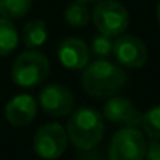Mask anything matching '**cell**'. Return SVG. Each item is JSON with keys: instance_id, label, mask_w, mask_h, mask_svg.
<instances>
[{"instance_id": "cell-5", "label": "cell", "mask_w": 160, "mask_h": 160, "mask_svg": "<svg viewBox=\"0 0 160 160\" xmlns=\"http://www.w3.org/2000/svg\"><path fill=\"white\" fill-rule=\"evenodd\" d=\"M146 141L135 127H124L116 132L108 146L110 160H144Z\"/></svg>"}, {"instance_id": "cell-9", "label": "cell", "mask_w": 160, "mask_h": 160, "mask_svg": "<svg viewBox=\"0 0 160 160\" xmlns=\"http://www.w3.org/2000/svg\"><path fill=\"white\" fill-rule=\"evenodd\" d=\"M102 116L115 124H122L126 127H141L143 113H140L129 99L113 96L110 98L102 110Z\"/></svg>"}, {"instance_id": "cell-8", "label": "cell", "mask_w": 160, "mask_h": 160, "mask_svg": "<svg viewBox=\"0 0 160 160\" xmlns=\"http://www.w3.org/2000/svg\"><path fill=\"white\" fill-rule=\"evenodd\" d=\"M116 61L126 68H141L148 61V49L144 42L133 35H121L113 44Z\"/></svg>"}, {"instance_id": "cell-15", "label": "cell", "mask_w": 160, "mask_h": 160, "mask_svg": "<svg viewBox=\"0 0 160 160\" xmlns=\"http://www.w3.org/2000/svg\"><path fill=\"white\" fill-rule=\"evenodd\" d=\"M33 0H0V14L10 21L24 18L30 8Z\"/></svg>"}, {"instance_id": "cell-3", "label": "cell", "mask_w": 160, "mask_h": 160, "mask_svg": "<svg viewBox=\"0 0 160 160\" xmlns=\"http://www.w3.org/2000/svg\"><path fill=\"white\" fill-rule=\"evenodd\" d=\"M49 71L50 64L47 57L35 49H28L14 60L11 68V78L21 88H35L47 78Z\"/></svg>"}, {"instance_id": "cell-19", "label": "cell", "mask_w": 160, "mask_h": 160, "mask_svg": "<svg viewBox=\"0 0 160 160\" xmlns=\"http://www.w3.org/2000/svg\"><path fill=\"white\" fill-rule=\"evenodd\" d=\"M77 2H82V3H93V2H99V0H77Z\"/></svg>"}, {"instance_id": "cell-11", "label": "cell", "mask_w": 160, "mask_h": 160, "mask_svg": "<svg viewBox=\"0 0 160 160\" xmlns=\"http://www.w3.org/2000/svg\"><path fill=\"white\" fill-rule=\"evenodd\" d=\"M38 113V104L30 94L14 96L5 107V118L11 126L24 127L28 126Z\"/></svg>"}, {"instance_id": "cell-17", "label": "cell", "mask_w": 160, "mask_h": 160, "mask_svg": "<svg viewBox=\"0 0 160 160\" xmlns=\"http://www.w3.org/2000/svg\"><path fill=\"white\" fill-rule=\"evenodd\" d=\"M113 38L105 36V35H96L91 41V52L98 60H107L113 53Z\"/></svg>"}, {"instance_id": "cell-14", "label": "cell", "mask_w": 160, "mask_h": 160, "mask_svg": "<svg viewBox=\"0 0 160 160\" xmlns=\"http://www.w3.org/2000/svg\"><path fill=\"white\" fill-rule=\"evenodd\" d=\"M91 18V11L88 8L87 3H82V2H77V0H74L72 3L68 5L66 11H64V19L66 22L74 27V28H82L88 24Z\"/></svg>"}, {"instance_id": "cell-1", "label": "cell", "mask_w": 160, "mask_h": 160, "mask_svg": "<svg viewBox=\"0 0 160 160\" xmlns=\"http://www.w3.org/2000/svg\"><path fill=\"white\" fill-rule=\"evenodd\" d=\"M126 82V71L108 60L88 63L82 74V87L93 98H113L124 88Z\"/></svg>"}, {"instance_id": "cell-7", "label": "cell", "mask_w": 160, "mask_h": 160, "mask_svg": "<svg viewBox=\"0 0 160 160\" xmlns=\"http://www.w3.org/2000/svg\"><path fill=\"white\" fill-rule=\"evenodd\" d=\"M74 104L75 102L72 93L60 83H50L44 87L39 93L41 108L53 118H61L72 113Z\"/></svg>"}, {"instance_id": "cell-4", "label": "cell", "mask_w": 160, "mask_h": 160, "mask_svg": "<svg viewBox=\"0 0 160 160\" xmlns=\"http://www.w3.org/2000/svg\"><path fill=\"white\" fill-rule=\"evenodd\" d=\"M93 22L101 35L118 38L129 27V13L116 0H99L91 13Z\"/></svg>"}, {"instance_id": "cell-6", "label": "cell", "mask_w": 160, "mask_h": 160, "mask_svg": "<svg viewBox=\"0 0 160 160\" xmlns=\"http://www.w3.org/2000/svg\"><path fill=\"white\" fill-rule=\"evenodd\" d=\"M68 132L58 122L41 126L33 138L35 152L44 160H57L68 146Z\"/></svg>"}, {"instance_id": "cell-13", "label": "cell", "mask_w": 160, "mask_h": 160, "mask_svg": "<svg viewBox=\"0 0 160 160\" xmlns=\"http://www.w3.org/2000/svg\"><path fill=\"white\" fill-rule=\"evenodd\" d=\"M19 44L18 28L13 21L0 18V57H7L16 50Z\"/></svg>"}, {"instance_id": "cell-18", "label": "cell", "mask_w": 160, "mask_h": 160, "mask_svg": "<svg viewBox=\"0 0 160 160\" xmlns=\"http://www.w3.org/2000/svg\"><path fill=\"white\" fill-rule=\"evenodd\" d=\"M144 160H160V140H152L146 146Z\"/></svg>"}, {"instance_id": "cell-20", "label": "cell", "mask_w": 160, "mask_h": 160, "mask_svg": "<svg viewBox=\"0 0 160 160\" xmlns=\"http://www.w3.org/2000/svg\"><path fill=\"white\" fill-rule=\"evenodd\" d=\"M157 21H158V24H160V2H158V5H157Z\"/></svg>"}, {"instance_id": "cell-16", "label": "cell", "mask_w": 160, "mask_h": 160, "mask_svg": "<svg viewBox=\"0 0 160 160\" xmlns=\"http://www.w3.org/2000/svg\"><path fill=\"white\" fill-rule=\"evenodd\" d=\"M141 129L152 140H160V105L152 107L146 113H143Z\"/></svg>"}, {"instance_id": "cell-12", "label": "cell", "mask_w": 160, "mask_h": 160, "mask_svg": "<svg viewBox=\"0 0 160 160\" xmlns=\"http://www.w3.org/2000/svg\"><path fill=\"white\" fill-rule=\"evenodd\" d=\"M22 41H24L25 47H28L30 50L41 47L47 41V27H46L44 21H41V19L28 21L22 30Z\"/></svg>"}, {"instance_id": "cell-2", "label": "cell", "mask_w": 160, "mask_h": 160, "mask_svg": "<svg viewBox=\"0 0 160 160\" xmlns=\"http://www.w3.org/2000/svg\"><path fill=\"white\" fill-rule=\"evenodd\" d=\"M104 129V116L91 107L77 108L66 126L69 141L75 148L85 151L94 148L102 140Z\"/></svg>"}, {"instance_id": "cell-10", "label": "cell", "mask_w": 160, "mask_h": 160, "mask_svg": "<svg viewBox=\"0 0 160 160\" xmlns=\"http://www.w3.org/2000/svg\"><path fill=\"white\" fill-rule=\"evenodd\" d=\"M58 60L68 69H85L90 63V49L82 39L66 38L58 46Z\"/></svg>"}]
</instances>
